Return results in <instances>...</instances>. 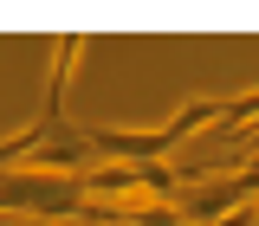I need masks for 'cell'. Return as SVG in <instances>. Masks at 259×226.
Listing matches in <instances>:
<instances>
[{
	"instance_id": "6da1fadb",
	"label": "cell",
	"mask_w": 259,
	"mask_h": 226,
	"mask_svg": "<svg viewBox=\"0 0 259 226\" xmlns=\"http://www.w3.org/2000/svg\"><path fill=\"white\" fill-rule=\"evenodd\" d=\"M214 123H221V97H188L156 129H84V142H91V161H104V168H136V161H168L194 129Z\"/></svg>"
},
{
	"instance_id": "7a4b0ae2",
	"label": "cell",
	"mask_w": 259,
	"mask_h": 226,
	"mask_svg": "<svg viewBox=\"0 0 259 226\" xmlns=\"http://www.w3.org/2000/svg\"><path fill=\"white\" fill-rule=\"evenodd\" d=\"M246 200H259V161L253 168H240V175H207L201 188H182V220L188 226H214V220H227L233 207H246Z\"/></svg>"
},
{
	"instance_id": "3957f363",
	"label": "cell",
	"mask_w": 259,
	"mask_h": 226,
	"mask_svg": "<svg viewBox=\"0 0 259 226\" xmlns=\"http://www.w3.org/2000/svg\"><path fill=\"white\" fill-rule=\"evenodd\" d=\"M84 52H91L84 32L52 39V78H46V110H39V117H59V123H65V91H71V78H78V59H84Z\"/></svg>"
},
{
	"instance_id": "277c9868",
	"label": "cell",
	"mask_w": 259,
	"mask_h": 226,
	"mask_svg": "<svg viewBox=\"0 0 259 226\" xmlns=\"http://www.w3.org/2000/svg\"><path fill=\"white\" fill-rule=\"evenodd\" d=\"M214 226H259V200H246V207H233L227 220H214Z\"/></svg>"
},
{
	"instance_id": "5b68a950",
	"label": "cell",
	"mask_w": 259,
	"mask_h": 226,
	"mask_svg": "<svg viewBox=\"0 0 259 226\" xmlns=\"http://www.w3.org/2000/svg\"><path fill=\"white\" fill-rule=\"evenodd\" d=\"M110 226H123V220H110Z\"/></svg>"
}]
</instances>
